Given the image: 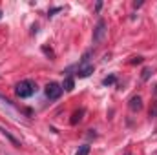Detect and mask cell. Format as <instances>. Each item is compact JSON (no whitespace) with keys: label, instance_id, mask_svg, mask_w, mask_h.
Instances as JSON below:
<instances>
[{"label":"cell","instance_id":"cell-1","mask_svg":"<svg viewBox=\"0 0 157 155\" xmlns=\"http://www.w3.org/2000/svg\"><path fill=\"white\" fill-rule=\"evenodd\" d=\"M15 93L20 97V99H28V97H31L33 93H37V84L33 82V80H22V82H18L17 86H15Z\"/></svg>","mask_w":157,"mask_h":155},{"label":"cell","instance_id":"cell-2","mask_svg":"<svg viewBox=\"0 0 157 155\" xmlns=\"http://www.w3.org/2000/svg\"><path fill=\"white\" fill-rule=\"evenodd\" d=\"M62 86L60 84H57V82H49L48 86H46V97L49 99V100H57V99H60V95H62Z\"/></svg>","mask_w":157,"mask_h":155},{"label":"cell","instance_id":"cell-3","mask_svg":"<svg viewBox=\"0 0 157 155\" xmlns=\"http://www.w3.org/2000/svg\"><path fill=\"white\" fill-rule=\"evenodd\" d=\"M106 22L101 18L99 22H97V26H95V29H93V44H99L101 40L106 37Z\"/></svg>","mask_w":157,"mask_h":155},{"label":"cell","instance_id":"cell-4","mask_svg":"<svg viewBox=\"0 0 157 155\" xmlns=\"http://www.w3.org/2000/svg\"><path fill=\"white\" fill-rule=\"evenodd\" d=\"M93 71H95V66H93V64H86V66H78L77 77H78V78H86V77H90V75H91Z\"/></svg>","mask_w":157,"mask_h":155},{"label":"cell","instance_id":"cell-5","mask_svg":"<svg viewBox=\"0 0 157 155\" xmlns=\"http://www.w3.org/2000/svg\"><path fill=\"white\" fill-rule=\"evenodd\" d=\"M128 106H130L132 112H141V110H143V99H141L139 95H135V97L130 99V104H128Z\"/></svg>","mask_w":157,"mask_h":155},{"label":"cell","instance_id":"cell-6","mask_svg":"<svg viewBox=\"0 0 157 155\" xmlns=\"http://www.w3.org/2000/svg\"><path fill=\"white\" fill-rule=\"evenodd\" d=\"M0 106H2L4 110H7L11 115H15V113H17V110H15V106L11 104V100H7V99H6V97H2V95H0Z\"/></svg>","mask_w":157,"mask_h":155},{"label":"cell","instance_id":"cell-7","mask_svg":"<svg viewBox=\"0 0 157 155\" xmlns=\"http://www.w3.org/2000/svg\"><path fill=\"white\" fill-rule=\"evenodd\" d=\"M0 131H2V135H4V137H6L7 141H11V142H13V144H15L17 148H20V141H18L17 137H13V135H11V133H9V131H7L6 128H4V126H0Z\"/></svg>","mask_w":157,"mask_h":155},{"label":"cell","instance_id":"cell-8","mask_svg":"<svg viewBox=\"0 0 157 155\" xmlns=\"http://www.w3.org/2000/svg\"><path fill=\"white\" fill-rule=\"evenodd\" d=\"M62 88H64L66 91H71V89L75 88V80H73L71 77H66L64 78V86H62Z\"/></svg>","mask_w":157,"mask_h":155},{"label":"cell","instance_id":"cell-9","mask_svg":"<svg viewBox=\"0 0 157 155\" xmlns=\"http://www.w3.org/2000/svg\"><path fill=\"white\" fill-rule=\"evenodd\" d=\"M82 115H84V110H78V112H75V113H73V117H71V124H77V122H80Z\"/></svg>","mask_w":157,"mask_h":155},{"label":"cell","instance_id":"cell-10","mask_svg":"<svg viewBox=\"0 0 157 155\" xmlns=\"http://www.w3.org/2000/svg\"><path fill=\"white\" fill-rule=\"evenodd\" d=\"M75 155H90V144H82Z\"/></svg>","mask_w":157,"mask_h":155},{"label":"cell","instance_id":"cell-11","mask_svg":"<svg viewBox=\"0 0 157 155\" xmlns=\"http://www.w3.org/2000/svg\"><path fill=\"white\" fill-rule=\"evenodd\" d=\"M115 82H117V77H115V75H110V77H106L102 80L104 86H112V84H115Z\"/></svg>","mask_w":157,"mask_h":155},{"label":"cell","instance_id":"cell-12","mask_svg":"<svg viewBox=\"0 0 157 155\" xmlns=\"http://www.w3.org/2000/svg\"><path fill=\"white\" fill-rule=\"evenodd\" d=\"M150 117H152V119H155L157 117V100L154 102V106L150 108Z\"/></svg>","mask_w":157,"mask_h":155},{"label":"cell","instance_id":"cell-13","mask_svg":"<svg viewBox=\"0 0 157 155\" xmlns=\"http://www.w3.org/2000/svg\"><path fill=\"white\" fill-rule=\"evenodd\" d=\"M150 75H152V70H150V68H146V70L143 71V80H148Z\"/></svg>","mask_w":157,"mask_h":155},{"label":"cell","instance_id":"cell-14","mask_svg":"<svg viewBox=\"0 0 157 155\" xmlns=\"http://www.w3.org/2000/svg\"><path fill=\"white\" fill-rule=\"evenodd\" d=\"M143 62V57H133L132 59V64H141Z\"/></svg>","mask_w":157,"mask_h":155},{"label":"cell","instance_id":"cell-15","mask_svg":"<svg viewBox=\"0 0 157 155\" xmlns=\"http://www.w3.org/2000/svg\"><path fill=\"white\" fill-rule=\"evenodd\" d=\"M126 155H132V153H126Z\"/></svg>","mask_w":157,"mask_h":155},{"label":"cell","instance_id":"cell-16","mask_svg":"<svg viewBox=\"0 0 157 155\" xmlns=\"http://www.w3.org/2000/svg\"><path fill=\"white\" fill-rule=\"evenodd\" d=\"M0 17H2V13H0Z\"/></svg>","mask_w":157,"mask_h":155}]
</instances>
